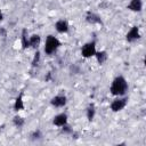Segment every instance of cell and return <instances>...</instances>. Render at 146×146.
<instances>
[{
    "instance_id": "18",
    "label": "cell",
    "mask_w": 146,
    "mask_h": 146,
    "mask_svg": "<svg viewBox=\"0 0 146 146\" xmlns=\"http://www.w3.org/2000/svg\"><path fill=\"white\" fill-rule=\"evenodd\" d=\"M2 19H3V15H2V11L0 10V22H1Z\"/></svg>"
},
{
    "instance_id": "3",
    "label": "cell",
    "mask_w": 146,
    "mask_h": 146,
    "mask_svg": "<svg viewBox=\"0 0 146 146\" xmlns=\"http://www.w3.org/2000/svg\"><path fill=\"white\" fill-rule=\"evenodd\" d=\"M81 55L83 58H90L96 55V42L95 41H89L84 43L81 48Z\"/></svg>"
},
{
    "instance_id": "16",
    "label": "cell",
    "mask_w": 146,
    "mask_h": 146,
    "mask_svg": "<svg viewBox=\"0 0 146 146\" xmlns=\"http://www.w3.org/2000/svg\"><path fill=\"white\" fill-rule=\"evenodd\" d=\"M13 122H14V124H15L16 127L21 128V127H23V124H24V119H23L22 116H18V115H16V116L14 117Z\"/></svg>"
},
{
    "instance_id": "17",
    "label": "cell",
    "mask_w": 146,
    "mask_h": 146,
    "mask_svg": "<svg viewBox=\"0 0 146 146\" xmlns=\"http://www.w3.org/2000/svg\"><path fill=\"white\" fill-rule=\"evenodd\" d=\"M39 60H40V52L36 51L35 55H34V58H33V60H32V66H36V65L39 64Z\"/></svg>"
},
{
    "instance_id": "14",
    "label": "cell",
    "mask_w": 146,
    "mask_h": 146,
    "mask_svg": "<svg viewBox=\"0 0 146 146\" xmlns=\"http://www.w3.org/2000/svg\"><path fill=\"white\" fill-rule=\"evenodd\" d=\"M29 35H27V32H26V30L24 29L23 30V32H22V46H23V49H26V48H29L30 46H29V38H27Z\"/></svg>"
},
{
    "instance_id": "11",
    "label": "cell",
    "mask_w": 146,
    "mask_h": 146,
    "mask_svg": "<svg viewBox=\"0 0 146 146\" xmlns=\"http://www.w3.org/2000/svg\"><path fill=\"white\" fill-rule=\"evenodd\" d=\"M86 19H87V22H89V23H91V24H96V23L99 24V23H102L99 16L96 15L95 13H91V11H88V13H87Z\"/></svg>"
},
{
    "instance_id": "6",
    "label": "cell",
    "mask_w": 146,
    "mask_h": 146,
    "mask_svg": "<svg viewBox=\"0 0 146 146\" xmlns=\"http://www.w3.org/2000/svg\"><path fill=\"white\" fill-rule=\"evenodd\" d=\"M52 124L58 128H63L64 125L67 124V115L65 113H59V114L55 115L52 119Z\"/></svg>"
},
{
    "instance_id": "12",
    "label": "cell",
    "mask_w": 146,
    "mask_h": 146,
    "mask_svg": "<svg viewBox=\"0 0 146 146\" xmlns=\"http://www.w3.org/2000/svg\"><path fill=\"white\" fill-rule=\"evenodd\" d=\"M24 108V103H23V92L19 94V96L16 98L14 103V110L15 111H21Z\"/></svg>"
},
{
    "instance_id": "5",
    "label": "cell",
    "mask_w": 146,
    "mask_h": 146,
    "mask_svg": "<svg viewBox=\"0 0 146 146\" xmlns=\"http://www.w3.org/2000/svg\"><path fill=\"white\" fill-rule=\"evenodd\" d=\"M140 38V33H139V27L138 26H132L128 33L125 34V40L128 42H133L136 40H138Z\"/></svg>"
},
{
    "instance_id": "15",
    "label": "cell",
    "mask_w": 146,
    "mask_h": 146,
    "mask_svg": "<svg viewBox=\"0 0 146 146\" xmlns=\"http://www.w3.org/2000/svg\"><path fill=\"white\" fill-rule=\"evenodd\" d=\"M94 116H95V105L90 104L88 106V108H87V117H88L89 121H92Z\"/></svg>"
},
{
    "instance_id": "13",
    "label": "cell",
    "mask_w": 146,
    "mask_h": 146,
    "mask_svg": "<svg viewBox=\"0 0 146 146\" xmlns=\"http://www.w3.org/2000/svg\"><path fill=\"white\" fill-rule=\"evenodd\" d=\"M96 58H97V62L102 65L104 64L106 60H107V52L105 50H102V51H96Z\"/></svg>"
},
{
    "instance_id": "8",
    "label": "cell",
    "mask_w": 146,
    "mask_h": 146,
    "mask_svg": "<svg viewBox=\"0 0 146 146\" xmlns=\"http://www.w3.org/2000/svg\"><path fill=\"white\" fill-rule=\"evenodd\" d=\"M55 29H56V31L58 33H67L68 29H70L68 22L66 19H58L55 23Z\"/></svg>"
},
{
    "instance_id": "10",
    "label": "cell",
    "mask_w": 146,
    "mask_h": 146,
    "mask_svg": "<svg viewBox=\"0 0 146 146\" xmlns=\"http://www.w3.org/2000/svg\"><path fill=\"white\" fill-rule=\"evenodd\" d=\"M40 42H41V38H40L39 34H33L29 38V46L34 48V49H38Z\"/></svg>"
},
{
    "instance_id": "7",
    "label": "cell",
    "mask_w": 146,
    "mask_h": 146,
    "mask_svg": "<svg viewBox=\"0 0 146 146\" xmlns=\"http://www.w3.org/2000/svg\"><path fill=\"white\" fill-rule=\"evenodd\" d=\"M66 103H67V98L65 95H56L50 100V104L55 107H63L66 105Z\"/></svg>"
},
{
    "instance_id": "9",
    "label": "cell",
    "mask_w": 146,
    "mask_h": 146,
    "mask_svg": "<svg viewBox=\"0 0 146 146\" xmlns=\"http://www.w3.org/2000/svg\"><path fill=\"white\" fill-rule=\"evenodd\" d=\"M127 8L131 11H136L139 13L143 9V1L141 0H130L129 5L127 6Z\"/></svg>"
},
{
    "instance_id": "4",
    "label": "cell",
    "mask_w": 146,
    "mask_h": 146,
    "mask_svg": "<svg viewBox=\"0 0 146 146\" xmlns=\"http://www.w3.org/2000/svg\"><path fill=\"white\" fill-rule=\"evenodd\" d=\"M127 103H128V98L124 96H120L111 103V110L113 112H120L125 107Z\"/></svg>"
},
{
    "instance_id": "2",
    "label": "cell",
    "mask_w": 146,
    "mask_h": 146,
    "mask_svg": "<svg viewBox=\"0 0 146 146\" xmlns=\"http://www.w3.org/2000/svg\"><path fill=\"white\" fill-rule=\"evenodd\" d=\"M60 46V41L54 36V35H48L46 38V42H44V47H43V50L47 55H52Z\"/></svg>"
},
{
    "instance_id": "1",
    "label": "cell",
    "mask_w": 146,
    "mask_h": 146,
    "mask_svg": "<svg viewBox=\"0 0 146 146\" xmlns=\"http://www.w3.org/2000/svg\"><path fill=\"white\" fill-rule=\"evenodd\" d=\"M128 88H129V86H128L125 78L123 75H117L112 81L111 87H110V91L113 96L120 97V96H124L127 94Z\"/></svg>"
}]
</instances>
